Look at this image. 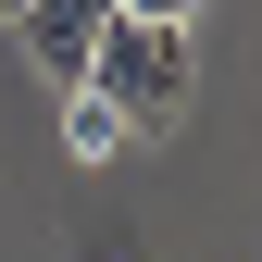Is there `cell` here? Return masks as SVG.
I'll use <instances>...</instances> for the list:
<instances>
[{
	"instance_id": "obj_4",
	"label": "cell",
	"mask_w": 262,
	"mask_h": 262,
	"mask_svg": "<svg viewBox=\"0 0 262 262\" xmlns=\"http://www.w3.org/2000/svg\"><path fill=\"white\" fill-rule=\"evenodd\" d=\"M113 13H175V25H187V13H200V0H113Z\"/></svg>"
},
{
	"instance_id": "obj_1",
	"label": "cell",
	"mask_w": 262,
	"mask_h": 262,
	"mask_svg": "<svg viewBox=\"0 0 262 262\" xmlns=\"http://www.w3.org/2000/svg\"><path fill=\"white\" fill-rule=\"evenodd\" d=\"M187 75H200V38L175 13H113L100 50H88V100L113 125H175L187 113Z\"/></svg>"
},
{
	"instance_id": "obj_3",
	"label": "cell",
	"mask_w": 262,
	"mask_h": 262,
	"mask_svg": "<svg viewBox=\"0 0 262 262\" xmlns=\"http://www.w3.org/2000/svg\"><path fill=\"white\" fill-rule=\"evenodd\" d=\"M75 150H88V162H100V150H125V125H113L100 100H88V88H75Z\"/></svg>"
},
{
	"instance_id": "obj_5",
	"label": "cell",
	"mask_w": 262,
	"mask_h": 262,
	"mask_svg": "<svg viewBox=\"0 0 262 262\" xmlns=\"http://www.w3.org/2000/svg\"><path fill=\"white\" fill-rule=\"evenodd\" d=\"M0 13H13V0H0Z\"/></svg>"
},
{
	"instance_id": "obj_2",
	"label": "cell",
	"mask_w": 262,
	"mask_h": 262,
	"mask_svg": "<svg viewBox=\"0 0 262 262\" xmlns=\"http://www.w3.org/2000/svg\"><path fill=\"white\" fill-rule=\"evenodd\" d=\"M13 25H25V50H38L50 88H88V50H100L113 0H13Z\"/></svg>"
},
{
	"instance_id": "obj_6",
	"label": "cell",
	"mask_w": 262,
	"mask_h": 262,
	"mask_svg": "<svg viewBox=\"0 0 262 262\" xmlns=\"http://www.w3.org/2000/svg\"><path fill=\"white\" fill-rule=\"evenodd\" d=\"M0 25H13V13H0Z\"/></svg>"
}]
</instances>
